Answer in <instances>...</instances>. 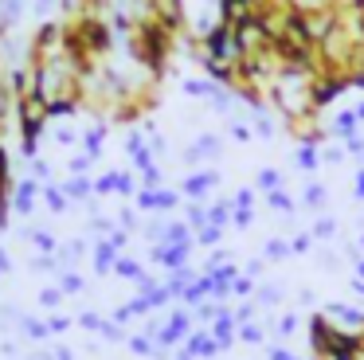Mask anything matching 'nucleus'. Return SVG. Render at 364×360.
<instances>
[{
  "instance_id": "nucleus-24",
  "label": "nucleus",
  "mask_w": 364,
  "mask_h": 360,
  "mask_svg": "<svg viewBox=\"0 0 364 360\" xmlns=\"http://www.w3.org/2000/svg\"><path fill=\"white\" fill-rule=\"evenodd\" d=\"M259 302L262 305H278V302H282V290H278V286H262L259 290Z\"/></svg>"
},
{
  "instance_id": "nucleus-31",
  "label": "nucleus",
  "mask_w": 364,
  "mask_h": 360,
  "mask_svg": "<svg viewBox=\"0 0 364 360\" xmlns=\"http://www.w3.org/2000/svg\"><path fill=\"white\" fill-rule=\"evenodd\" d=\"M129 349L145 356V352H153V344H149V337H134V341H129Z\"/></svg>"
},
{
  "instance_id": "nucleus-32",
  "label": "nucleus",
  "mask_w": 364,
  "mask_h": 360,
  "mask_svg": "<svg viewBox=\"0 0 364 360\" xmlns=\"http://www.w3.org/2000/svg\"><path fill=\"white\" fill-rule=\"evenodd\" d=\"M353 196L364 200V169H356V180H353Z\"/></svg>"
},
{
  "instance_id": "nucleus-7",
  "label": "nucleus",
  "mask_w": 364,
  "mask_h": 360,
  "mask_svg": "<svg viewBox=\"0 0 364 360\" xmlns=\"http://www.w3.org/2000/svg\"><path fill=\"white\" fill-rule=\"evenodd\" d=\"M212 337L223 344V349H231V341L239 337V317H235V313H231V309H223L220 317L212 321Z\"/></svg>"
},
{
  "instance_id": "nucleus-9",
  "label": "nucleus",
  "mask_w": 364,
  "mask_h": 360,
  "mask_svg": "<svg viewBox=\"0 0 364 360\" xmlns=\"http://www.w3.org/2000/svg\"><path fill=\"white\" fill-rule=\"evenodd\" d=\"M215 180H220L215 172H196V176L184 180V196H196V200H200V196H204L208 188H215Z\"/></svg>"
},
{
  "instance_id": "nucleus-19",
  "label": "nucleus",
  "mask_w": 364,
  "mask_h": 360,
  "mask_svg": "<svg viewBox=\"0 0 364 360\" xmlns=\"http://www.w3.org/2000/svg\"><path fill=\"white\" fill-rule=\"evenodd\" d=\"M251 290H255V278H251V274H239V278L231 282V294H235V297H247Z\"/></svg>"
},
{
  "instance_id": "nucleus-17",
  "label": "nucleus",
  "mask_w": 364,
  "mask_h": 360,
  "mask_svg": "<svg viewBox=\"0 0 364 360\" xmlns=\"http://www.w3.org/2000/svg\"><path fill=\"white\" fill-rule=\"evenodd\" d=\"M325 200H329V192H325L321 184H309L306 188V200H301V203H306V208H321Z\"/></svg>"
},
{
  "instance_id": "nucleus-39",
  "label": "nucleus",
  "mask_w": 364,
  "mask_h": 360,
  "mask_svg": "<svg viewBox=\"0 0 364 360\" xmlns=\"http://www.w3.org/2000/svg\"><path fill=\"white\" fill-rule=\"evenodd\" d=\"M360 250H364V235H360Z\"/></svg>"
},
{
  "instance_id": "nucleus-25",
  "label": "nucleus",
  "mask_w": 364,
  "mask_h": 360,
  "mask_svg": "<svg viewBox=\"0 0 364 360\" xmlns=\"http://www.w3.org/2000/svg\"><path fill=\"white\" fill-rule=\"evenodd\" d=\"M309 247H314V235H294V243H290L294 255H306Z\"/></svg>"
},
{
  "instance_id": "nucleus-27",
  "label": "nucleus",
  "mask_w": 364,
  "mask_h": 360,
  "mask_svg": "<svg viewBox=\"0 0 364 360\" xmlns=\"http://www.w3.org/2000/svg\"><path fill=\"white\" fill-rule=\"evenodd\" d=\"M345 153H348V149H321V161L325 164H341V161H345Z\"/></svg>"
},
{
  "instance_id": "nucleus-22",
  "label": "nucleus",
  "mask_w": 364,
  "mask_h": 360,
  "mask_svg": "<svg viewBox=\"0 0 364 360\" xmlns=\"http://www.w3.org/2000/svg\"><path fill=\"white\" fill-rule=\"evenodd\" d=\"M255 133H259L262 141H270V137H274V122H270L267 114H259V122H255Z\"/></svg>"
},
{
  "instance_id": "nucleus-15",
  "label": "nucleus",
  "mask_w": 364,
  "mask_h": 360,
  "mask_svg": "<svg viewBox=\"0 0 364 360\" xmlns=\"http://www.w3.org/2000/svg\"><path fill=\"white\" fill-rule=\"evenodd\" d=\"M220 239H223V227H215V223H208L196 231V243H204V247H215Z\"/></svg>"
},
{
  "instance_id": "nucleus-35",
  "label": "nucleus",
  "mask_w": 364,
  "mask_h": 360,
  "mask_svg": "<svg viewBox=\"0 0 364 360\" xmlns=\"http://www.w3.org/2000/svg\"><path fill=\"white\" fill-rule=\"evenodd\" d=\"M353 270H356V278H364V258H353Z\"/></svg>"
},
{
  "instance_id": "nucleus-14",
  "label": "nucleus",
  "mask_w": 364,
  "mask_h": 360,
  "mask_svg": "<svg viewBox=\"0 0 364 360\" xmlns=\"http://www.w3.org/2000/svg\"><path fill=\"white\" fill-rule=\"evenodd\" d=\"M274 333L278 337H294V333H298V313H282V317H278V325H274Z\"/></svg>"
},
{
  "instance_id": "nucleus-4",
  "label": "nucleus",
  "mask_w": 364,
  "mask_h": 360,
  "mask_svg": "<svg viewBox=\"0 0 364 360\" xmlns=\"http://www.w3.org/2000/svg\"><path fill=\"white\" fill-rule=\"evenodd\" d=\"M184 349H188L196 360H215V356L223 352V344L215 341V337H212V329H208V333H188V341H184Z\"/></svg>"
},
{
  "instance_id": "nucleus-36",
  "label": "nucleus",
  "mask_w": 364,
  "mask_h": 360,
  "mask_svg": "<svg viewBox=\"0 0 364 360\" xmlns=\"http://www.w3.org/2000/svg\"><path fill=\"white\" fill-rule=\"evenodd\" d=\"M353 290H356V294L364 297V278H353Z\"/></svg>"
},
{
  "instance_id": "nucleus-26",
  "label": "nucleus",
  "mask_w": 364,
  "mask_h": 360,
  "mask_svg": "<svg viewBox=\"0 0 364 360\" xmlns=\"http://www.w3.org/2000/svg\"><path fill=\"white\" fill-rule=\"evenodd\" d=\"M231 203H235V208H251V203H255V188H239Z\"/></svg>"
},
{
  "instance_id": "nucleus-13",
  "label": "nucleus",
  "mask_w": 364,
  "mask_h": 360,
  "mask_svg": "<svg viewBox=\"0 0 364 360\" xmlns=\"http://www.w3.org/2000/svg\"><path fill=\"white\" fill-rule=\"evenodd\" d=\"M255 184H259V192H274V188H282V172H278V169H262Z\"/></svg>"
},
{
  "instance_id": "nucleus-10",
  "label": "nucleus",
  "mask_w": 364,
  "mask_h": 360,
  "mask_svg": "<svg viewBox=\"0 0 364 360\" xmlns=\"http://www.w3.org/2000/svg\"><path fill=\"white\" fill-rule=\"evenodd\" d=\"M321 164V145H298V169L314 172Z\"/></svg>"
},
{
  "instance_id": "nucleus-2",
  "label": "nucleus",
  "mask_w": 364,
  "mask_h": 360,
  "mask_svg": "<svg viewBox=\"0 0 364 360\" xmlns=\"http://www.w3.org/2000/svg\"><path fill=\"white\" fill-rule=\"evenodd\" d=\"M333 337H337V325H333L325 313H314V317H309V349H314V356H329Z\"/></svg>"
},
{
  "instance_id": "nucleus-20",
  "label": "nucleus",
  "mask_w": 364,
  "mask_h": 360,
  "mask_svg": "<svg viewBox=\"0 0 364 360\" xmlns=\"http://www.w3.org/2000/svg\"><path fill=\"white\" fill-rule=\"evenodd\" d=\"M286 255H294L290 243H282V239H270L267 243V258H286Z\"/></svg>"
},
{
  "instance_id": "nucleus-1",
  "label": "nucleus",
  "mask_w": 364,
  "mask_h": 360,
  "mask_svg": "<svg viewBox=\"0 0 364 360\" xmlns=\"http://www.w3.org/2000/svg\"><path fill=\"white\" fill-rule=\"evenodd\" d=\"M200 55L204 59H220V63H239L243 51H239V39L231 23H212V28L200 36Z\"/></svg>"
},
{
  "instance_id": "nucleus-12",
  "label": "nucleus",
  "mask_w": 364,
  "mask_h": 360,
  "mask_svg": "<svg viewBox=\"0 0 364 360\" xmlns=\"http://www.w3.org/2000/svg\"><path fill=\"white\" fill-rule=\"evenodd\" d=\"M267 203H270L274 211H282V216H294V200L282 192V188H274V192H267Z\"/></svg>"
},
{
  "instance_id": "nucleus-33",
  "label": "nucleus",
  "mask_w": 364,
  "mask_h": 360,
  "mask_svg": "<svg viewBox=\"0 0 364 360\" xmlns=\"http://www.w3.org/2000/svg\"><path fill=\"white\" fill-rule=\"evenodd\" d=\"M235 317H239V325H243V321H255V309H251V305H239Z\"/></svg>"
},
{
  "instance_id": "nucleus-6",
  "label": "nucleus",
  "mask_w": 364,
  "mask_h": 360,
  "mask_svg": "<svg viewBox=\"0 0 364 360\" xmlns=\"http://www.w3.org/2000/svg\"><path fill=\"white\" fill-rule=\"evenodd\" d=\"M325 317L329 321H341V325H353V333H364V313L360 309H353V305H341V302H333V305H325ZM337 325V329H341Z\"/></svg>"
},
{
  "instance_id": "nucleus-40",
  "label": "nucleus",
  "mask_w": 364,
  "mask_h": 360,
  "mask_svg": "<svg viewBox=\"0 0 364 360\" xmlns=\"http://www.w3.org/2000/svg\"><path fill=\"white\" fill-rule=\"evenodd\" d=\"M294 360H298V356H294Z\"/></svg>"
},
{
  "instance_id": "nucleus-28",
  "label": "nucleus",
  "mask_w": 364,
  "mask_h": 360,
  "mask_svg": "<svg viewBox=\"0 0 364 360\" xmlns=\"http://www.w3.org/2000/svg\"><path fill=\"white\" fill-rule=\"evenodd\" d=\"M251 208H235V216H231V223H235V227H251Z\"/></svg>"
},
{
  "instance_id": "nucleus-8",
  "label": "nucleus",
  "mask_w": 364,
  "mask_h": 360,
  "mask_svg": "<svg viewBox=\"0 0 364 360\" xmlns=\"http://www.w3.org/2000/svg\"><path fill=\"white\" fill-rule=\"evenodd\" d=\"M333 129H337L341 141L356 137V133H360V117H356V110H341V114L333 117Z\"/></svg>"
},
{
  "instance_id": "nucleus-16",
  "label": "nucleus",
  "mask_w": 364,
  "mask_h": 360,
  "mask_svg": "<svg viewBox=\"0 0 364 360\" xmlns=\"http://www.w3.org/2000/svg\"><path fill=\"white\" fill-rule=\"evenodd\" d=\"M309 235H314V239H333V235H337V219H329V216L317 219L314 231H309Z\"/></svg>"
},
{
  "instance_id": "nucleus-18",
  "label": "nucleus",
  "mask_w": 364,
  "mask_h": 360,
  "mask_svg": "<svg viewBox=\"0 0 364 360\" xmlns=\"http://www.w3.org/2000/svg\"><path fill=\"white\" fill-rule=\"evenodd\" d=\"M165 243H192L188 227H184V223H168L165 227Z\"/></svg>"
},
{
  "instance_id": "nucleus-30",
  "label": "nucleus",
  "mask_w": 364,
  "mask_h": 360,
  "mask_svg": "<svg viewBox=\"0 0 364 360\" xmlns=\"http://www.w3.org/2000/svg\"><path fill=\"white\" fill-rule=\"evenodd\" d=\"M231 137H235V141H243V145H247V141L255 137V129H247V125H231Z\"/></svg>"
},
{
  "instance_id": "nucleus-11",
  "label": "nucleus",
  "mask_w": 364,
  "mask_h": 360,
  "mask_svg": "<svg viewBox=\"0 0 364 360\" xmlns=\"http://www.w3.org/2000/svg\"><path fill=\"white\" fill-rule=\"evenodd\" d=\"M239 341H247V344H262V341H267V329L255 325V321H243V325H239Z\"/></svg>"
},
{
  "instance_id": "nucleus-23",
  "label": "nucleus",
  "mask_w": 364,
  "mask_h": 360,
  "mask_svg": "<svg viewBox=\"0 0 364 360\" xmlns=\"http://www.w3.org/2000/svg\"><path fill=\"white\" fill-rule=\"evenodd\" d=\"M118 274H126V278H137V282L145 278V274H141V266H137V263H129V258H118Z\"/></svg>"
},
{
  "instance_id": "nucleus-21",
  "label": "nucleus",
  "mask_w": 364,
  "mask_h": 360,
  "mask_svg": "<svg viewBox=\"0 0 364 360\" xmlns=\"http://www.w3.org/2000/svg\"><path fill=\"white\" fill-rule=\"evenodd\" d=\"M188 223L196 227V231H200V227H208V208H200V203H192V208H188Z\"/></svg>"
},
{
  "instance_id": "nucleus-37",
  "label": "nucleus",
  "mask_w": 364,
  "mask_h": 360,
  "mask_svg": "<svg viewBox=\"0 0 364 360\" xmlns=\"http://www.w3.org/2000/svg\"><path fill=\"white\" fill-rule=\"evenodd\" d=\"M176 360H196V356H192L188 349H181V352H176Z\"/></svg>"
},
{
  "instance_id": "nucleus-29",
  "label": "nucleus",
  "mask_w": 364,
  "mask_h": 360,
  "mask_svg": "<svg viewBox=\"0 0 364 360\" xmlns=\"http://www.w3.org/2000/svg\"><path fill=\"white\" fill-rule=\"evenodd\" d=\"M345 149H348L353 157H364V137H360V133H356V137H348V141H345Z\"/></svg>"
},
{
  "instance_id": "nucleus-38",
  "label": "nucleus",
  "mask_w": 364,
  "mask_h": 360,
  "mask_svg": "<svg viewBox=\"0 0 364 360\" xmlns=\"http://www.w3.org/2000/svg\"><path fill=\"white\" fill-rule=\"evenodd\" d=\"M356 117H360V122H364V102H360V106H356Z\"/></svg>"
},
{
  "instance_id": "nucleus-3",
  "label": "nucleus",
  "mask_w": 364,
  "mask_h": 360,
  "mask_svg": "<svg viewBox=\"0 0 364 360\" xmlns=\"http://www.w3.org/2000/svg\"><path fill=\"white\" fill-rule=\"evenodd\" d=\"M188 333H192V313L176 309L173 317H168V325L157 333V344H161V349H173V344L188 341Z\"/></svg>"
},
{
  "instance_id": "nucleus-34",
  "label": "nucleus",
  "mask_w": 364,
  "mask_h": 360,
  "mask_svg": "<svg viewBox=\"0 0 364 360\" xmlns=\"http://www.w3.org/2000/svg\"><path fill=\"white\" fill-rule=\"evenodd\" d=\"M270 360H294L290 349H270Z\"/></svg>"
},
{
  "instance_id": "nucleus-5",
  "label": "nucleus",
  "mask_w": 364,
  "mask_h": 360,
  "mask_svg": "<svg viewBox=\"0 0 364 360\" xmlns=\"http://www.w3.org/2000/svg\"><path fill=\"white\" fill-rule=\"evenodd\" d=\"M192 243H165V247L153 250V258H157L161 266H168V270H184V258H188Z\"/></svg>"
}]
</instances>
